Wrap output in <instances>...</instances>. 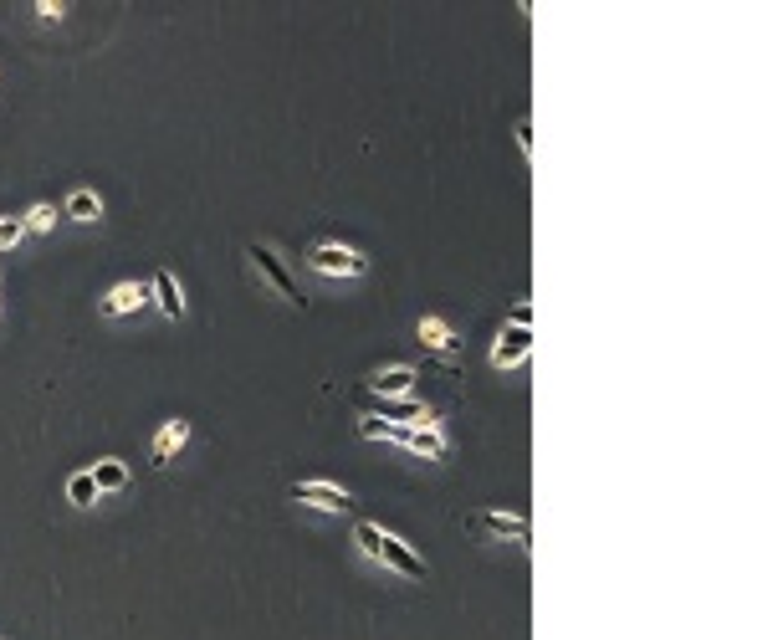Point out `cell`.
Wrapping results in <instances>:
<instances>
[{
  "label": "cell",
  "instance_id": "cell-1",
  "mask_svg": "<svg viewBox=\"0 0 783 640\" xmlns=\"http://www.w3.org/2000/svg\"><path fill=\"white\" fill-rule=\"evenodd\" d=\"M354 543H359L364 559L384 564L389 574H400V579H425V559H420V553H415L400 533H389V528H379V523H359V528H354Z\"/></svg>",
  "mask_w": 783,
  "mask_h": 640
},
{
  "label": "cell",
  "instance_id": "cell-2",
  "mask_svg": "<svg viewBox=\"0 0 783 640\" xmlns=\"http://www.w3.org/2000/svg\"><path fill=\"white\" fill-rule=\"evenodd\" d=\"M308 267L318 277H364L369 272V256L354 251V246H343V241H318L308 251Z\"/></svg>",
  "mask_w": 783,
  "mask_h": 640
},
{
  "label": "cell",
  "instance_id": "cell-3",
  "mask_svg": "<svg viewBox=\"0 0 783 640\" xmlns=\"http://www.w3.org/2000/svg\"><path fill=\"white\" fill-rule=\"evenodd\" d=\"M389 441L405 446V451H415V456H425V461H446V456H451V436H446V425H441V420L395 425V431H389Z\"/></svg>",
  "mask_w": 783,
  "mask_h": 640
},
{
  "label": "cell",
  "instance_id": "cell-4",
  "mask_svg": "<svg viewBox=\"0 0 783 640\" xmlns=\"http://www.w3.org/2000/svg\"><path fill=\"white\" fill-rule=\"evenodd\" d=\"M246 256H251V267L261 272V282H267V287H272V292L282 297V303H292V308H302V303H308V297L297 292V282H292L287 262H282V256H277L272 246H261V241H251V246H246Z\"/></svg>",
  "mask_w": 783,
  "mask_h": 640
},
{
  "label": "cell",
  "instance_id": "cell-5",
  "mask_svg": "<svg viewBox=\"0 0 783 640\" xmlns=\"http://www.w3.org/2000/svg\"><path fill=\"white\" fill-rule=\"evenodd\" d=\"M466 523H471L476 533H487V538H512V543H522V548H528V538H533V528H528V518H522V512L482 507V512H471Z\"/></svg>",
  "mask_w": 783,
  "mask_h": 640
},
{
  "label": "cell",
  "instance_id": "cell-6",
  "mask_svg": "<svg viewBox=\"0 0 783 640\" xmlns=\"http://www.w3.org/2000/svg\"><path fill=\"white\" fill-rule=\"evenodd\" d=\"M287 497L302 502V507H318V512H348V507H354L348 487H338V482H292Z\"/></svg>",
  "mask_w": 783,
  "mask_h": 640
},
{
  "label": "cell",
  "instance_id": "cell-7",
  "mask_svg": "<svg viewBox=\"0 0 783 640\" xmlns=\"http://www.w3.org/2000/svg\"><path fill=\"white\" fill-rule=\"evenodd\" d=\"M528 354H533V328H507L502 323L497 344H492V369H517Z\"/></svg>",
  "mask_w": 783,
  "mask_h": 640
},
{
  "label": "cell",
  "instance_id": "cell-8",
  "mask_svg": "<svg viewBox=\"0 0 783 640\" xmlns=\"http://www.w3.org/2000/svg\"><path fill=\"white\" fill-rule=\"evenodd\" d=\"M410 390H415V369L410 364H389V369L369 374V395L374 400H405Z\"/></svg>",
  "mask_w": 783,
  "mask_h": 640
},
{
  "label": "cell",
  "instance_id": "cell-9",
  "mask_svg": "<svg viewBox=\"0 0 783 640\" xmlns=\"http://www.w3.org/2000/svg\"><path fill=\"white\" fill-rule=\"evenodd\" d=\"M185 441H190V420H164V425H159V436H154L149 461H154V466H169L174 456L185 451Z\"/></svg>",
  "mask_w": 783,
  "mask_h": 640
},
{
  "label": "cell",
  "instance_id": "cell-10",
  "mask_svg": "<svg viewBox=\"0 0 783 640\" xmlns=\"http://www.w3.org/2000/svg\"><path fill=\"white\" fill-rule=\"evenodd\" d=\"M149 303V287L144 282H118V287H108V297H103V313L108 318H123V313H139Z\"/></svg>",
  "mask_w": 783,
  "mask_h": 640
},
{
  "label": "cell",
  "instance_id": "cell-11",
  "mask_svg": "<svg viewBox=\"0 0 783 640\" xmlns=\"http://www.w3.org/2000/svg\"><path fill=\"white\" fill-rule=\"evenodd\" d=\"M154 303H159L164 318H180L185 313V287H180V277H174L169 267L154 272Z\"/></svg>",
  "mask_w": 783,
  "mask_h": 640
},
{
  "label": "cell",
  "instance_id": "cell-12",
  "mask_svg": "<svg viewBox=\"0 0 783 640\" xmlns=\"http://www.w3.org/2000/svg\"><path fill=\"white\" fill-rule=\"evenodd\" d=\"M87 472H93L98 497H103V492H123V487H128V461H118V456H103L98 466H87Z\"/></svg>",
  "mask_w": 783,
  "mask_h": 640
},
{
  "label": "cell",
  "instance_id": "cell-13",
  "mask_svg": "<svg viewBox=\"0 0 783 640\" xmlns=\"http://www.w3.org/2000/svg\"><path fill=\"white\" fill-rule=\"evenodd\" d=\"M420 344L425 349H435V354H451L456 349V333H451V323H441V318H420Z\"/></svg>",
  "mask_w": 783,
  "mask_h": 640
},
{
  "label": "cell",
  "instance_id": "cell-14",
  "mask_svg": "<svg viewBox=\"0 0 783 640\" xmlns=\"http://www.w3.org/2000/svg\"><path fill=\"white\" fill-rule=\"evenodd\" d=\"M62 216H72V221H98V216H103L98 190H72L67 205H62Z\"/></svg>",
  "mask_w": 783,
  "mask_h": 640
},
{
  "label": "cell",
  "instance_id": "cell-15",
  "mask_svg": "<svg viewBox=\"0 0 783 640\" xmlns=\"http://www.w3.org/2000/svg\"><path fill=\"white\" fill-rule=\"evenodd\" d=\"M67 502H72V507H93V502H98L93 472H72V477H67Z\"/></svg>",
  "mask_w": 783,
  "mask_h": 640
},
{
  "label": "cell",
  "instance_id": "cell-16",
  "mask_svg": "<svg viewBox=\"0 0 783 640\" xmlns=\"http://www.w3.org/2000/svg\"><path fill=\"white\" fill-rule=\"evenodd\" d=\"M21 226H26V231H52V226H57V205H47V200L31 205L26 216H21Z\"/></svg>",
  "mask_w": 783,
  "mask_h": 640
},
{
  "label": "cell",
  "instance_id": "cell-17",
  "mask_svg": "<svg viewBox=\"0 0 783 640\" xmlns=\"http://www.w3.org/2000/svg\"><path fill=\"white\" fill-rule=\"evenodd\" d=\"M389 431H395L389 420H379V415H359V436H364V441H389Z\"/></svg>",
  "mask_w": 783,
  "mask_h": 640
},
{
  "label": "cell",
  "instance_id": "cell-18",
  "mask_svg": "<svg viewBox=\"0 0 783 640\" xmlns=\"http://www.w3.org/2000/svg\"><path fill=\"white\" fill-rule=\"evenodd\" d=\"M21 236H26L21 216H0V251H11V246H21Z\"/></svg>",
  "mask_w": 783,
  "mask_h": 640
},
{
  "label": "cell",
  "instance_id": "cell-19",
  "mask_svg": "<svg viewBox=\"0 0 783 640\" xmlns=\"http://www.w3.org/2000/svg\"><path fill=\"white\" fill-rule=\"evenodd\" d=\"M507 328H533V303H528V297H522V303H512Z\"/></svg>",
  "mask_w": 783,
  "mask_h": 640
},
{
  "label": "cell",
  "instance_id": "cell-20",
  "mask_svg": "<svg viewBox=\"0 0 783 640\" xmlns=\"http://www.w3.org/2000/svg\"><path fill=\"white\" fill-rule=\"evenodd\" d=\"M36 16H41V21H62L67 6H62V0H36Z\"/></svg>",
  "mask_w": 783,
  "mask_h": 640
},
{
  "label": "cell",
  "instance_id": "cell-21",
  "mask_svg": "<svg viewBox=\"0 0 783 640\" xmlns=\"http://www.w3.org/2000/svg\"><path fill=\"white\" fill-rule=\"evenodd\" d=\"M517 149H522V154H528V149H533V123H528V118H522V123H517Z\"/></svg>",
  "mask_w": 783,
  "mask_h": 640
}]
</instances>
